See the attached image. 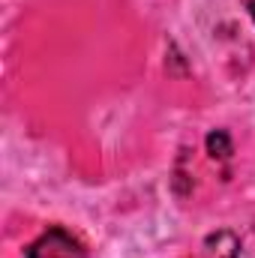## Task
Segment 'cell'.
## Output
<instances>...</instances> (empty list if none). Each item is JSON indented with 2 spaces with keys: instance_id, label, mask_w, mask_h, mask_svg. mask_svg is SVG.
Listing matches in <instances>:
<instances>
[{
  "instance_id": "obj_1",
  "label": "cell",
  "mask_w": 255,
  "mask_h": 258,
  "mask_svg": "<svg viewBox=\"0 0 255 258\" xmlns=\"http://www.w3.org/2000/svg\"><path fill=\"white\" fill-rule=\"evenodd\" d=\"M27 258H84V246L66 228H48L27 246Z\"/></svg>"
},
{
  "instance_id": "obj_2",
  "label": "cell",
  "mask_w": 255,
  "mask_h": 258,
  "mask_svg": "<svg viewBox=\"0 0 255 258\" xmlns=\"http://www.w3.org/2000/svg\"><path fill=\"white\" fill-rule=\"evenodd\" d=\"M207 249L213 258H237L240 255V240L231 231H216L207 237Z\"/></svg>"
},
{
  "instance_id": "obj_3",
  "label": "cell",
  "mask_w": 255,
  "mask_h": 258,
  "mask_svg": "<svg viewBox=\"0 0 255 258\" xmlns=\"http://www.w3.org/2000/svg\"><path fill=\"white\" fill-rule=\"evenodd\" d=\"M207 153L213 159H228L231 156V138H228V132H222V129L210 132L207 135Z\"/></svg>"
},
{
  "instance_id": "obj_4",
  "label": "cell",
  "mask_w": 255,
  "mask_h": 258,
  "mask_svg": "<svg viewBox=\"0 0 255 258\" xmlns=\"http://www.w3.org/2000/svg\"><path fill=\"white\" fill-rule=\"evenodd\" d=\"M243 6L249 9V15H252V21H255V0H243Z\"/></svg>"
}]
</instances>
